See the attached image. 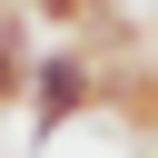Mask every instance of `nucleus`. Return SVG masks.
I'll return each mask as SVG.
<instances>
[{"label":"nucleus","mask_w":158,"mask_h":158,"mask_svg":"<svg viewBox=\"0 0 158 158\" xmlns=\"http://www.w3.org/2000/svg\"><path fill=\"white\" fill-rule=\"evenodd\" d=\"M30 138H59L69 118H89V109H109V59L89 49V40H49L40 59H30Z\"/></svg>","instance_id":"1"},{"label":"nucleus","mask_w":158,"mask_h":158,"mask_svg":"<svg viewBox=\"0 0 158 158\" xmlns=\"http://www.w3.org/2000/svg\"><path fill=\"white\" fill-rule=\"evenodd\" d=\"M30 59H40V49H30V20H20V0H10V10H0V109L30 99Z\"/></svg>","instance_id":"2"},{"label":"nucleus","mask_w":158,"mask_h":158,"mask_svg":"<svg viewBox=\"0 0 158 158\" xmlns=\"http://www.w3.org/2000/svg\"><path fill=\"white\" fill-rule=\"evenodd\" d=\"M20 20L30 30H89V20H109L99 0H20Z\"/></svg>","instance_id":"3"},{"label":"nucleus","mask_w":158,"mask_h":158,"mask_svg":"<svg viewBox=\"0 0 158 158\" xmlns=\"http://www.w3.org/2000/svg\"><path fill=\"white\" fill-rule=\"evenodd\" d=\"M138 128H148V158H158V89H148V109H138Z\"/></svg>","instance_id":"4"},{"label":"nucleus","mask_w":158,"mask_h":158,"mask_svg":"<svg viewBox=\"0 0 158 158\" xmlns=\"http://www.w3.org/2000/svg\"><path fill=\"white\" fill-rule=\"evenodd\" d=\"M148 89H158V40H148Z\"/></svg>","instance_id":"5"},{"label":"nucleus","mask_w":158,"mask_h":158,"mask_svg":"<svg viewBox=\"0 0 158 158\" xmlns=\"http://www.w3.org/2000/svg\"><path fill=\"white\" fill-rule=\"evenodd\" d=\"M99 10H128V0H99Z\"/></svg>","instance_id":"6"},{"label":"nucleus","mask_w":158,"mask_h":158,"mask_svg":"<svg viewBox=\"0 0 158 158\" xmlns=\"http://www.w3.org/2000/svg\"><path fill=\"white\" fill-rule=\"evenodd\" d=\"M0 10H10V0H0Z\"/></svg>","instance_id":"7"}]
</instances>
